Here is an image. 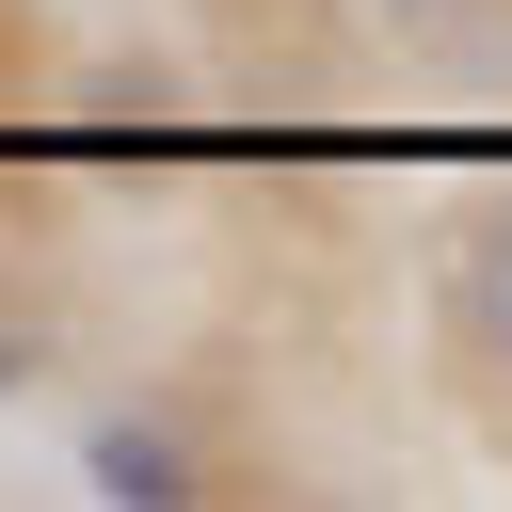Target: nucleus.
<instances>
[{
  "label": "nucleus",
  "mask_w": 512,
  "mask_h": 512,
  "mask_svg": "<svg viewBox=\"0 0 512 512\" xmlns=\"http://www.w3.org/2000/svg\"><path fill=\"white\" fill-rule=\"evenodd\" d=\"M448 352L512 384V208H480L464 256H448Z\"/></svg>",
  "instance_id": "nucleus-1"
},
{
  "label": "nucleus",
  "mask_w": 512,
  "mask_h": 512,
  "mask_svg": "<svg viewBox=\"0 0 512 512\" xmlns=\"http://www.w3.org/2000/svg\"><path fill=\"white\" fill-rule=\"evenodd\" d=\"M96 496H112V512H192L208 480H192V448H176V432L112 416V432H96Z\"/></svg>",
  "instance_id": "nucleus-2"
},
{
  "label": "nucleus",
  "mask_w": 512,
  "mask_h": 512,
  "mask_svg": "<svg viewBox=\"0 0 512 512\" xmlns=\"http://www.w3.org/2000/svg\"><path fill=\"white\" fill-rule=\"evenodd\" d=\"M80 128H96V144H160V128H176V96L112 64V80H80Z\"/></svg>",
  "instance_id": "nucleus-3"
},
{
  "label": "nucleus",
  "mask_w": 512,
  "mask_h": 512,
  "mask_svg": "<svg viewBox=\"0 0 512 512\" xmlns=\"http://www.w3.org/2000/svg\"><path fill=\"white\" fill-rule=\"evenodd\" d=\"M16 384H48V320H0V400Z\"/></svg>",
  "instance_id": "nucleus-4"
},
{
  "label": "nucleus",
  "mask_w": 512,
  "mask_h": 512,
  "mask_svg": "<svg viewBox=\"0 0 512 512\" xmlns=\"http://www.w3.org/2000/svg\"><path fill=\"white\" fill-rule=\"evenodd\" d=\"M352 16H400V32H448L464 0H352Z\"/></svg>",
  "instance_id": "nucleus-5"
},
{
  "label": "nucleus",
  "mask_w": 512,
  "mask_h": 512,
  "mask_svg": "<svg viewBox=\"0 0 512 512\" xmlns=\"http://www.w3.org/2000/svg\"><path fill=\"white\" fill-rule=\"evenodd\" d=\"M0 80H32V16L16 0H0Z\"/></svg>",
  "instance_id": "nucleus-6"
}]
</instances>
